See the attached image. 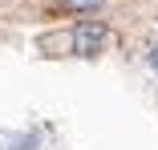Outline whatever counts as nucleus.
I'll list each match as a JSON object with an SVG mask.
<instances>
[{
	"label": "nucleus",
	"instance_id": "3",
	"mask_svg": "<svg viewBox=\"0 0 158 150\" xmlns=\"http://www.w3.org/2000/svg\"><path fill=\"white\" fill-rule=\"evenodd\" d=\"M150 65H154V69H158V41H154V45H150Z\"/></svg>",
	"mask_w": 158,
	"mask_h": 150
},
{
	"label": "nucleus",
	"instance_id": "2",
	"mask_svg": "<svg viewBox=\"0 0 158 150\" xmlns=\"http://www.w3.org/2000/svg\"><path fill=\"white\" fill-rule=\"evenodd\" d=\"M106 0H57V12H98Z\"/></svg>",
	"mask_w": 158,
	"mask_h": 150
},
{
	"label": "nucleus",
	"instance_id": "1",
	"mask_svg": "<svg viewBox=\"0 0 158 150\" xmlns=\"http://www.w3.org/2000/svg\"><path fill=\"white\" fill-rule=\"evenodd\" d=\"M69 41H73V53H77V57H98V53L106 49V41H110V28H106L102 20H77Z\"/></svg>",
	"mask_w": 158,
	"mask_h": 150
}]
</instances>
